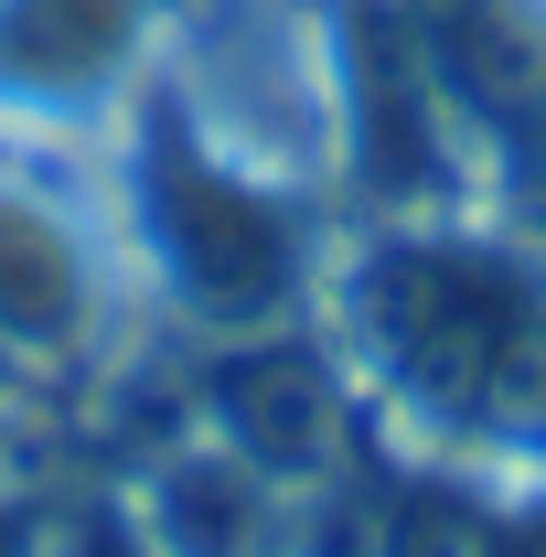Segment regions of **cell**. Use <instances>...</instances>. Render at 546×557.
<instances>
[{
    "mask_svg": "<svg viewBox=\"0 0 546 557\" xmlns=\"http://www.w3.org/2000/svg\"><path fill=\"white\" fill-rule=\"evenodd\" d=\"M129 236L150 289L214 333H289L311 300V214L278 194L258 161H236L225 139L194 119L183 86H139L129 119Z\"/></svg>",
    "mask_w": 546,
    "mask_h": 557,
    "instance_id": "6da1fadb",
    "label": "cell"
},
{
    "mask_svg": "<svg viewBox=\"0 0 546 557\" xmlns=\"http://www.w3.org/2000/svg\"><path fill=\"white\" fill-rule=\"evenodd\" d=\"M343 161L375 205H439L450 161H461V97L439 54L418 44V22L397 0H353L343 11Z\"/></svg>",
    "mask_w": 546,
    "mask_h": 557,
    "instance_id": "7a4b0ae2",
    "label": "cell"
},
{
    "mask_svg": "<svg viewBox=\"0 0 546 557\" xmlns=\"http://www.w3.org/2000/svg\"><path fill=\"white\" fill-rule=\"evenodd\" d=\"M161 0H0V119H86L129 97Z\"/></svg>",
    "mask_w": 546,
    "mask_h": 557,
    "instance_id": "3957f363",
    "label": "cell"
},
{
    "mask_svg": "<svg viewBox=\"0 0 546 557\" xmlns=\"http://www.w3.org/2000/svg\"><path fill=\"white\" fill-rule=\"evenodd\" d=\"M214 440L236 461H258L278 493L322 483L343 461V375L322 354H300L289 333H247L214 364Z\"/></svg>",
    "mask_w": 546,
    "mask_h": 557,
    "instance_id": "277c9868",
    "label": "cell"
},
{
    "mask_svg": "<svg viewBox=\"0 0 546 557\" xmlns=\"http://www.w3.org/2000/svg\"><path fill=\"white\" fill-rule=\"evenodd\" d=\"M86 333H97V247L75 205L0 172V354L54 375L86 354Z\"/></svg>",
    "mask_w": 546,
    "mask_h": 557,
    "instance_id": "5b68a950",
    "label": "cell"
},
{
    "mask_svg": "<svg viewBox=\"0 0 546 557\" xmlns=\"http://www.w3.org/2000/svg\"><path fill=\"white\" fill-rule=\"evenodd\" d=\"M269 504L278 483L258 461H236L225 440H183L139 483L129 525L150 536V557H269Z\"/></svg>",
    "mask_w": 546,
    "mask_h": 557,
    "instance_id": "8992f818",
    "label": "cell"
},
{
    "mask_svg": "<svg viewBox=\"0 0 546 557\" xmlns=\"http://www.w3.org/2000/svg\"><path fill=\"white\" fill-rule=\"evenodd\" d=\"M0 557H54V536H44V515L0 504Z\"/></svg>",
    "mask_w": 546,
    "mask_h": 557,
    "instance_id": "52a82bcc",
    "label": "cell"
},
{
    "mask_svg": "<svg viewBox=\"0 0 546 557\" xmlns=\"http://www.w3.org/2000/svg\"><path fill=\"white\" fill-rule=\"evenodd\" d=\"M525 129L546 139V54H536V86H525Z\"/></svg>",
    "mask_w": 546,
    "mask_h": 557,
    "instance_id": "ba28073f",
    "label": "cell"
},
{
    "mask_svg": "<svg viewBox=\"0 0 546 557\" xmlns=\"http://www.w3.org/2000/svg\"><path fill=\"white\" fill-rule=\"evenodd\" d=\"M0 375H11V354H0Z\"/></svg>",
    "mask_w": 546,
    "mask_h": 557,
    "instance_id": "9c48e42d",
    "label": "cell"
}]
</instances>
